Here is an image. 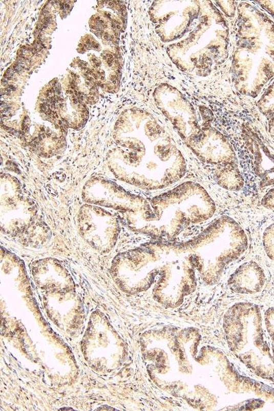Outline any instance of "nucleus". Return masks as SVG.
<instances>
[{
    "label": "nucleus",
    "mask_w": 274,
    "mask_h": 411,
    "mask_svg": "<svg viewBox=\"0 0 274 411\" xmlns=\"http://www.w3.org/2000/svg\"><path fill=\"white\" fill-rule=\"evenodd\" d=\"M7 89H9L11 91L16 90V87H14L13 85H9V86H8Z\"/></svg>",
    "instance_id": "5"
},
{
    "label": "nucleus",
    "mask_w": 274,
    "mask_h": 411,
    "mask_svg": "<svg viewBox=\"0 0 274 411\" xmlns=\"http://www.w3.org/2000/svg\"><path fill=\"white\" fill-rule=\"evenodd\" d=\"M91 61L94 63V65L97 64V63L99 62L96 58H92V59H91Z\"/></svg>",
    "instance_id": "8"
},
{
    "label": "nucleus",
    "mask_w": 274,
    "mask_h": 411,
    "mask_svg": "<svg viewBox=\"0 0 274 411\" xmlns=\"http://www.w3.org/2000/svg\"><path fill=\"white\" fill-rule=\"evenodd\" d=\"M117 30H121V26L119 25H119H117Z\"/></svg>",
    "instance_id": "16"
},
{
    "label": "nucleus",
    "mask_w": 274,
    "mask_h": 411,
    "mask_svg": "<svg viewBox=\"0 0 274 411\" xmlns=\"http://www.w3.org/2000/svg\"><path fill=\"white\" fill-rule=\"evenodd\" d=\"M100 66H101V63L100 62H98V63H97V64H95L94 65V67H95V68H98V67H99Z\"/></svg>",
    "instance_id": "10"
},
{
    "label": "nucleus",
    "mask_w": 274,
    "mask_h": 411,
    "mask_svg": "<svg viewBox=\"0 0 274 411\" xmlns=\"http://www.w3.org/2000/svg\"><path fill=\"white\" fill-rule=\"evenodd\" d=\"M13 70L15 72H20L22 70V67L21 65L19 64V63H16L14 65Z\"/></svg>",
    "instance_id": "2"
},
{
    "label": "nucleus",
    "mask_w": 274,
    "mask_h": 411,
    "mask_svg": "<svg viewBox=\"0 0 274 411\" xmlns=\"http://www.w3.org/2000/svg\"><path fill=\"white\" fill-rule=\"evenodd\" d=\"M59 6H60V9L62 10V11H64V10H65V4L62 3V2H60Z\"/></svg>",
    "instance_id": "7"
},
{
    "label": "nucleus",
    "mask_w": 274,
    "mask_h": 411,
    "mask_svg": "<svg viewBox=\"0 0 274 411\" xmlns=\"http://www.w3.org/2000/svg\"><path fill=\"white\" fill-rule=\"evenodd\" d=\"M72 76L74 78H79V76H78V75L75 74H74V73H72Z\"/></svg>",
    "instance_id": "13"
},
{
    "label": "nucleus",
    "mask_w": 274,
    "mask_h": 411,
    "mask_svg": "<svg viewBox=\"0 0 274 411\" xmlns=\"http://www.w3.org/2000/svg\"><path fill=\"white\" fill-rule=\"evenodd\" d=\"M87 63L85 62H83V61H80V63H79V66L82 67V68H85L87 67Z\"/></svg>",
    "instance_id": "3"
},
{
    "label": "nucleus",
    "mask_w": 274,
    "mask_h": 411,
    "mask_svg": "<svg viewBox=\"0 0 274 411\" xmlns=\"http://www.w3.org/2000/svg\"><path fill=\"white\" fill-rule=\"evenodd\" d=\"M113 61L114 60H107L108 65H109V67H112L113 65Z\"/></svg>",
    "instance_id": "6"
},
{
    "label": "nucleus",
    "mask_w": 274,
    "mask_h": 411,
    "mask_svg": "<svg viewBox=\"0 0 274 411\" xmlns=\"http://www.w3.org/2000/svg\"><path fill=\"white\" fill-rule=\"evenodd\" d=\"M86 45L87 46H90L91 45V42L90 40H86Z\"/></svg>",
    "instance_id": "11"
},
{
    "label": "nucleus",
    "mask_w": 274,
    "mask_h": 411,
    "mask_svg": "<svg viewBox=\"0 0 274 411\" xmlns=\"http://www.w3.org/2000/svg\"><path fill=\"white\" fill-rule=\"evenodd\" d=\"M70 9V5L68 3H65V9Z\"/></svg>",
    "instance_id": "9"
},
{
    "label": "nucleus",
    "mask_w": 274,
    "mask_h": 411,
    "mask_svg": "<svg viewBox=\"0 0 274 411\" xmlns=\"http://www.w3.org/2000/svg\"><path fill=\"white\" fill-rule=\"evenodd\" d=\"M2 85H4V86H6V85H7L8 80H7V79L3 78V80H2Z\"/></svg>",
    "instance_id": "4"
},
{
    "label": "nucleus",
    "mask_w": 274,
    "mask_h": 411,
    "mask_svg": "<svg viewBox=\"0 0 274 411\" xmlns=\"http://www.w3.org/2000/svg\"><path fill=\"white\" fill-rule=\"evenodd\" d=\"M92 76L93 77V78L95 79V80H97V79L98 78V76H97V74H94V73H93Z\"/></svg>",
    "instance_id": "12"
},
{
    "label": "nucleus",
    "mask_w": 274,
    "mask_h": 411,
    "mask_svg": "<svg viewBox=\"0 0 274 411\" xmlns=\"http://www.w3.org/2000/svg\"><path fill=\"white\" fill-rule=\"evenodd\" d=\"M101 80H104V77H103V76H101Z\"/></svg>",
    "instance_id": "17"
},
{
    "label": "nucleus",
    "mask_w": 274,
    "mask_h": 411,
    "mask_svg": "<svg viewBox=\"0 0 274 411\" xmlns=\"http://www.w3.org/2000/svg\"><path fill=\"white\" fill-rule=\"evenodd\" d=\"M115 5L114 2H110V3H109L110 7H113V5Z\"/></svg>",
    "instance_id": "14"
},
{
    "label": "nucleus",
    "mask_w": 274,
    "mask_h": 411,
    "mask_svg": "<svg viewBox=\"0 0 274 411\" xmlns=\"http://www.w3.org/2000/svg\"><path fill=\"white\" fill-rule=\"evenodd\" d=\"M105 15H106V17H107L108 18H109V19H110V18H111V15H110V14H109V13L105 14Z\"/></svg>",
    "instance_id": "15"
},
{
    "label": "nucleus",
    "mask_w": 274,
    "mask_h": 411,
    "mask_svg": "<svg viewBox=\"0 0 274 411\" xmlns=\"http://www.w3.org/2000/svg\"><path fill=\"white\" fill-rule=\"evenodd\" d=\"M102 209H101L100 217H99V225L97 224L96 219L93 217L89 207L82 212L79 221V229L80 233L87 242L95 247L105 248L108 245L113 244L115 238L117 237V231L105 229H117V221L114 217H112L109 220L106 221L103 224L101 223V217L103 214Z\"/></svg>",
    "instance_id": "1"
}]
</instances>
